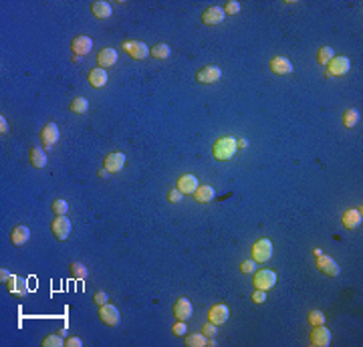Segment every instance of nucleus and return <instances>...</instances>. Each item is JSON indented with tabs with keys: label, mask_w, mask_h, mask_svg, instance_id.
<instances>
[{
	"label": "nucleus",
	"mask_w": 363,
	"mask_h": 347,
	"mask_svg": "<svg viewBox=\"0 0 363 347\" xmlns=\"http://www.w3.org/2000/svg\"><path fill=\"white\" fill-rule=\"evenodd\" d=\"M71 271H73V275L77 277V278H87V267L85 264H81V262H73L71 264Z\"/></svg>",
	"instance_id": "34"
},
{
	"label": "nucleus",
	"mask_w": 363,
	"mask_h": 347,
	"mask_svg": "<svg viewBox=\"0 0 363 347\" xmlns=\"http://www.w3.org/2000/svg\"><path fill=\"white\" fill-rule=\"evenodd\" d=\"M198 178L194 176V174H182L180 178H178V190L182 192V194H194L196 190H198Z\"/></svg>",
	"instance_id": "15"
},
{
	"label": "nucleus",
	"mask_w": 363,
	"mask_h": 347,
	"mask_svg": "<svg viewBox=\"0 0 363 347\" xmlns=\"http://www.w3.org/2000/svg\"><path fill=\"white\" fill-rule=\"evenodd\" d=\"M107 299H109V297H107V293H103V291H97V293H95V297H93L95 305H99V307L105 305V303H107Z\"/></svg>",
	"instance_id": "38"
},
{
	"label": "nucleus",
	"mask_w": 363,
	"mask_h": 347,
	"mask_svg": "<svg viewBox=\"0 0 363 347\" xmlns=\"http://www.w3.org/2000/svg\"><path fill=\"white\" fill-rule=\"evenodd\" d=\"M224 19H226V12H224V8H220V6H208V8L202 12V23L208 24V26L220 24Z\"/></svg>",
	"instance_id": "11"
},
{
	"label": "nucleus",
	"mask_w": 363,
	"mask_h": 347,
	"mask_svg": "<svg viewBox=\"0 0 363 347\" xmlns=\"http://www.w3.org/2000/svg\"><path fill=\"white\" fill-rule=\"evenodd\" d=\"M150 55L154 57V59H168L170 55H172V48H170V45L168 43H158V45H154L152 48H150Z\"/></svg>",
	"instance_id": "26"
},
{
	"label": "nucleus",
	"mask_w": 363,
	"mask_h": 347,
	"mask_svg": "<svg viewBox=\"0 0 363 347\" xmlns=\"http://www.w3.org/2000/svg\"><path fill=\"white\" fill-rule=\"evenodd\" d=\"M186 345H188V347H204V345H208V337H206L204 333L188 335V337H186Z\"/></svg>",
	"instance_id": "29"
},
{
	"label": "nucleus",
	"mask_w": 363,
	"mask_h": 347,
	"mask_svg": "<svg viewBox=\"0 0 363 347\" xmlns=\"http://www.w3.org/2000/svg\"><path fill=\"white\" fill-rule=\"evenodd\" d=\"M14 295H21V297L28 295V289H26V280H24V278H19V285H16V291H14Z\"/></svg>",
	"instance_id": "40"
},
{
	"label": "nucleus",
	"mask_w": 363,
	"mask_h": 347,
	"mask_svg": "<svg viewBox=\"0 0 363 347\" xmlns=\"http://www.w3.org/2000/svg\"><path fill=\"white\" fill-rule=\"evenodd\" d=\"M236 150H238L236 139L230 138V136H226V138H220V139L214 141V145H212V156H214V160H218V162H228L230 158H234Z\"/></svg>",
	"instance_id": "1"
},
{
	"label": "nucleus",
	"mask_w": 363,
	"mask_h": 347,
	"mask_svg": "<svg viewBox=\"0 0 363 347\" xmlns=\"http://www.w3.org/2000/svg\"><path fill=\"white\" fill-rule=\"evenodd\" d=\"M30 238V228L24 226V224H19V226H14L12 230V234H10V240L14 246H24Z\"/></svg>",
	"instance_id": "20"
},
{
	"label": "nucleus",
	"mask_w": 363,
	"mask_h": 347,
	"mask_svg": "<svg viewBox=\"0 0 363 347\" xmlns=\"http://www.w3.org/2000/svg\"><path fill=\"white\" fill-rule=\"evenodd\" d=\"M333 57H335V51H333L331 46H321L319 53H317V61L321 65H329V61H331Z\"/></svg>",
	"instance_id": "30"
},
{
	"label": "nucleus",
	"mask_w": 363,
	"mask_h": 347,
	"mask_svg": "<svg viewBox=\"0 0 363 347\" xmlns=\"http://www.w3.org/2000/svg\"><path fill=\"white\" fill-rule=\"evenodd\" d=\"M317 269L327 275V277H339L341 275V267L331 258V256H325V254H319L317 256Z\"/></svg>",
	"instance_id": "7"
},
{
	"label": "nucleus",
	"mask_w": 363,
	"mask_h": 347,
	"mask_svg": "<svg viewBox=\"0 0 363 347\" xmlns=\"http://www.w3.org/2000/svg\"><path fill=\"white\" fill-rule=\"evenodd\" d=\"M8 277H10V273H8L6 269H0V280H2V283H6Z\"/></svg>",
	"instance_id": "46"
},
{
	"label": "nucleus",
	"mask_w": 363,
	"mask_h": 347,
	"mask_svg": "<svg viewBox=\"0 0 363 347\" xmlns=\"http://www.w3.org/2000/svg\"><path fill=\"white\" fill-rule=\"evenodd\" d=\"M230 319V309L226 307V305H214L210 311H208V321L210 323H214V325H224L226 321Z\"/></svg>",
	"instance_id": "12"
},
{
	"label": "nucleus",
	"mask_w": 363,
	"mask_h": 347,
	"mask_svg": "<svg viewBox=\"0 0 363 347\" xmlns=\"http://www.w3.org/2000/svg\"><path fill=\"white\" fill-rule=\"evenodd\" d=\"M91 10H93V14H95V19H101V21L109 19L111 12H113V10H111V4L105 2V0H97V2H93Z\"/></svg>",
	"instance_id": "23"
},
{
	"label": "nucleus",
	"mask_w": 363,
	"mask_h": 347,
	"mask_svg": "<svg viewBox=\"0 0 363 347\" xmlns=\"http://www.w3.org/2000/svg\"><path fill=\"white\" fill-rule=\"evenodd\" d=\"M0 134H8V121L4 119V115H2V117H0Z\"/></svg>",
	"instance_id": "45"
},
{
	"label": "nucleus",
	"mask_w": 363,
	"mask_h": 347,
	"mask_svg": "<svg viewBox=\"0 0 363 347\" xmlns=\"http://www.w3.org/2000/svg\"><path fill=\"white\" fill-rule=\"evenodd\" d=\"M182 196H184V194H182V192L176 188V190H170V194H168V200H170L172 204H178V202H182Z\"/></svg>",
	"instance_id": "41"
},
{
	"label": "nucleus",
	"mask_w": 363,
	"mask_h": 347,
	"mask_svg": "<svg viewBox=\"0 0 363 347\" xmlns=\"http://www.w3.org/2000/svg\"><path fill=\"white\" fill-rule=\"evenodd\" d=\"M236 143H238V147H249V139H236Z\"/></svg>",
	"instance_id": "47"
},
{
	"label": "nucleus",
	"mask_w": 363,
	"mask_h": 347,
	"mask_svg": "<svg viewBox=\"0 0 363 347\" xmlns=\"http://www.w3.org/2000/svg\"><path fill=\"white\" fill-rule=\"evenodd\" d=\"M123 51L129 57L137 59V61H143V59L150 57V46H147L145 43H141V41H125L123 43Z\"/></svg>",
	"instance_id": "5"
},
{
	"label": "nucleus",
	"mask_w": 363,
	"mask_h": 347,
	"mask_svg": "<svg viewBox=\"0 0 363 347\" xmlns=\"http://www.w3.org/2000/svg\"><path fill=\"white\" fill-rule=\"evenodd\" d=\"M53 212L57 214V216H67V212H69V202H65V200H55V202H53Z\"/></svg>",
	"instance_id": "32"
},
{
	"label": "nucleus",
	"mask_w": 363,
	"mask_h": 347,
	"mask_svg": "<svg viewBox=\"0 0 363 347\" xmlns=\"http://www.w3.org/2000/svg\"><path fill=\"white\" fill-rule=\"evenodd\" d=\"M107 176H109L107 170H99V178H107Z\"/></svg>",
	"instance_id": "48"
},
{
	"label": "nucleus",
	"mask_w": 363,
	"mask_h": 347,
	"mask_svg": "<svg viewBox=\"0 0 363 347\" xmlns=\"http://www.w3.org/2000/svg\"><path fill=\"white\" fill-rule=\"evenodd\" d=\"M271 71L276 75H291L293 73V63L287 57H274L271 61Z\"/></svg>",
	"instance_id": "19"
},
{
	"label": "nucleus",
	"mask_w": 363,
	"mask_h": 347,
	"mask_svg": "<svg viewBox=\"0 0 363 347\" xmlns=\"http://www.w3.org/2000/svg\"><path fill=\"white\" fill-rule=\"evenodd\" d=\"M224 12L226 14H238L240 12V2H236V0H228L226 6H224Z\"/></svg>",
	"instance_id": "35"
},
{
	"label": "nucleus",
	"mask_w": 363,
	"mask_h": 347,
	"mask_svg": "<svg viewBox=\"0 0 363 347\" xmlns=\"http://www.w3.org/2000/svg\"><path fill=\"white\" fill-rule=\"evenodd\" d=\"M309 323L313 327H317V325H325V315H323V311L315 309V311H311L309 313Z\"/></svg>",
	"instance_id": "31"
},
{
	"label": "nucleus",
	"mask_w": 363,
	"mask_h": 347,
	"mask_svg": "<svg viewBox=\"0 0 363 347\" xmlns=\"http://www.w3.org/2000/svg\"><path fill=\"white\" fill-rule=\"evenodd\" d=\"M45 347H63L65 341H63V335H46L45 341H43Z\"/></svg>",
	"instance_id": "33"
},
{
	"label": "nucleus",
	"mask_w": 363,
	"mask_h": 347,
	"mask_svg": "<svg viewBox=\"0 0 363 347\" xmlns=\"http://www.w3.org/2000/svg\"><path fill=\"white\" fill-rule=\"evenodd\" d=\"M274 285H276V273H274V271H269V269L256 271V275H254V287H256V289H260V291H271Z\"/></svg>",
	"instance_id": "6"
},
{
	"label": "nucleus",
	"mask_w": 363,
	"mask_h": 347,
	"mask_svg": "<svg viewBox=\"0 0 363 347\" xmlns=\"http://www.w3.org/2000/svg\"><path fill=\"white\" fill-rule=\"evenodd\" d=\"M194 198H196V202L208 204L214 200V188L212 186H198V190L194 192Z\"/></svg>",
	"instance_id": "24"
},
{
	"label": "nucleus",
	"mask_w": 363,
	"mask_h": 347,
	"mask_svg": "<svg viewBox=\"0 0 363 347\" xmlns=\"http://www.w3.org/2000/svg\"><path fill=\"white\" fill-rule=\"evenodd\" d=\"M359 119H361V113L357 109H353V107L343 113V125L345 127H355L359 123Z\"/></svg>",
	"instance_id": "27"
},
{
	"label": "nucleus",
	"mask_w": 363,
	"mask_h": 347,
	"mask_svg": "<svg viewBox=\"0 0 363 347\" xmlns=\"http://www.w3.org/2000/svg\"><path fill=\"white\" fill-rule=\"evenodd\" d=\"M349 69H351V61L347 57H333L331 61H329V65H327L329 75H333V77H341V75L347 73Z\"/></svg>",
	"instance_id": "8"
},
{
	"label": "nucleus",
	"mask_w": 363,
	"mask_h": 347,
	"mask_svg": "<svg viewBox=\"0 0 363 347\" xmlns=\"http://www.w3.org/2000/svg\"><path fill=\"white\" fill-rule=\"evenodd\" d=\"M220 77H222V71H220V67H214V65H208V67H204V69H200L198 71V75H196V81L198 83H216V81H220Z\"/></svg>",
	"instance_id": "10"
},
{
	"label": "nucleus",
	"mask_w": 363,
	"mask_h": 347,
	"mask_svg": "<svg viewBox=\"0 0 363 347\" xmlns=\"http://www.w3.org/2000/svg\"><path fill=\"white\" fill-rule=\"evenodd\" d=\"M123 166H125V156H123L121 152L109 154V156L105 158V170H107V172H111V174H117V172H121V170H123Z\"/></svg>",
	"instance_id": "17"
},
{
	"label": "nucleus",
	"mask_w": 363,
	"mask_h": 347,
	"mask_svg": "<svg viewBox=\"0 0 363 347\" xmlns=\"http://www.w3.org/2000/svg\"><path fill=\"white\" fill-rule=\"evenodd\" d=\"M202 333H204L206 337H214V335H216V325L208 321V323L204 325V329H202Z\"/></svg>",
	"instance_id": "43"
},
{
	"label": "nucleus",
	"mask_w": 363,
	"mask_h": 347,
	"mask_svg": "<svg viewBox=\"0 0 363 347\" xmlns=\"http://www.w3.org/2000/svg\"><path fill=\"white\" fill-rule=\"evenodd\" d=\"M361 220H363V216H361V208H349L347 212L343 214V226H345V228H349V230L357 228V226L361 224Z\"/></svg>",
	"instance_id": "21"
},
{
	"label": "nucleus",
	"mask_w": 363,
	"mask_h": 347,
	"mask_svg": "<svg viewBox=\"0 0 363 347\" xmlns=\"http://www.w3.org/2000/svg\"><path fill=\"white\" fill-rule=\"evenodd\" d=\"M107 81H109V75H107V71L101 69V67H97V69H93V71L89 73V83H91V87H95V89L105 87Z\"/></svg>",
	"instance_id": "22"
},
{
	"label": "nucleus",
	"mask_w": 363,
	"mask_h": 347,
	"mask_svg": "<svg viewBox=\"0 0 363 347\" xmlns=\"http://www.w3.org/2000/svg\"><path fill=\"white\" fill-rule=\"evenodd\" d=\"M97 63H99V67H101V69L113 67V65L117 63V51H115V48H111V46L101 48V53L97 55Z\"/></svg>",
	"instance_id": "18"
},
{
	"label": "nucleus",
	"mask_w": 363,
	"mask_h": 347,
	"mask_svg": "<svg viewBox=\"0 0 363 347\" xmlns=\"http://www.w3.org/2000/svg\"><path fill=\"white\" fill-rule=\"evenodd\" d=\"M73 113H87L89 111V101H87V99L85 97H75L73 99V101H71V107H69Z\"/></svg>",
	"instance_id": "28"
},
{
	"label": "nucleus",
	"mask_w": 363,
	"mask_h": 347,
	"mask_svg": "<svg viewBox=\"0 0 363 347\" xmlns=\"http://www.w3.org/2000/svg\"><path fill=\"white\" fill-rule=\"evenodd\" d=\"M256 269V260H244L242 264H240V271L244 273V275H249V273H252Z\"/></svg>",
	"instance_id": "36"
},
{
	"label": "nucleus",
	"mask_w": 363,
	"mask_h": 347,
	"mask_svg": "<svg viewBox=\"0 0 363 347\" xmlns=\"http://www.w3.org/2000/svg\"><path fill=\"white\" fill-rule=\"evenodd\" d=\"M172 331H174V335H176V337H182V335H186V331H188V329H186V323H184V321H178V323L174 325V329H172Z\"/></svg>",
	"instance_id": "37"
},
{
	"label": "nucleus",
	"mask_w": 363,
	"mask_h": 347,
	"mask_svg": "<svg viewBox=\"0 0 363 347\" xmlns=\"http://www.w3.org/2000/svg\"><path fill=\"white\" fill-rule=\"evenodd\" d=\"M16 285H19V277H16V275H10L8 277V280H6V289L14 295V291H16Z\"/></svg>",
	"instance_id": "42"
},
{
	"label": "nucleus",
	"mask_w": 363,
	"mask_h": 347,
	"mask_svg": "<svg viewBox=\"0 0 363 347\" xmlns=\"http://www.w3.org/2000/svg\"><path fill=\"white\" fill-rule=\"evenodd\" d=\"M30 163H32V168H45L46 166V154L45 150H41V147H32L30 150Z\"/></svg>",
	"instance_id": "25"
},
{
	"label": "nucleus",
	"mask_w": 363,
	"mask_h": 347,
	"mask_svg": "<svg viewBox=\"0 0 363 347\" xmlns=\"http://www.w3.org/2000/svg\"><path fill=\"white\" fill-rule=\"evenodd\" d=\"M311 343L315 347H327L331 343V331H329L325 325H317L311 333Z\"/></svg>",
	"instance_id": "13"
},
{
	"label": "nucleus",
	"mask_w": 363,
	"mask_h": 347,
	"mask_svg": "<svg viewBox=\"0 0 363 347\" xmlns=\"http://www.w3.org/2000/svg\"><path fill=\"white\" fill-rule=\"evenodd\" d=\"M272 258V242L269 238H258L252 244V260L256 262H269Z\"/></svg>",
	"instance_id": "2"
},
{
	"label": "nucleus",
	"mask_w": 363,
	"mask_h": 347,
	"mask_svg": "<svg viewBox=\"0 0 363 347\" xmlns=\"http://www.w3.org/2000/svg\"><path fill=\"white\" fill-rule=\"evenodd\" d=\"M71 51L75 57H85L93 51V39L91 37H85V35H81L77 39H73L71 43Z\"/></svg>",
	"instance_id": "9"
},
{
	"label": "nucleus",
	"mask_w": 363,
	"mask_h": 347,
	"mask_svg": "<svg viewBox=\"0 0 363 347\" xmlns=\"http://www.w3.org/2000/svg\"><path fill=\"white\" fill-rule=\"evenodd\" d=\"M51 230H53V236L57 238V240H67L69 236H71V230H73V224H71V220L67 218V216H57L55 220H53V224H51Z\"/></svg>",
	"instance_id": "4"
},
{
	"label": "nucleus",
	"mask_w": 363,
	"mask_h": 347,
	"mask_svg": "<svg viewBox=\"0 0 363 347\" xmlns=\"http://www.w3.org/2000/svg\"><path fill=\"white\" fill-rule=\"evenodd\" d=\"M192 313H194L192 303L186 299V297H182V299L176 301V305H174V315H176L178 321H186V319H190V317H192Z\"/></svg>",
	"instance_id": "16"
},
{
	"label": "nucleus",
	"mask_w": 363,
	"mask_h": 347,
	"mask_svg": "<svg viewBox=\"0 0 363 347\" xmlns=\"http://www.w3.org/2000/svg\"><path fill=\"white\" fill-rule=\"evenodd\" d=\"M99 319H101V323H105L109 327H117L121 323V313L115 305L105 303V305L99 307Z\"/></svg>",
	"instance_id": "3"
},
{
	"label": "nucleus",
	"mask_w": 363,
	"mask_h": 347,
	"mask_svg": "<svg viewBox=\"0 0 363 347\" xmlns=\"http://www.w3.org/2000/svg\"><path fill=\"white\" fill-rule=\"evenodd\" d=\"M41 139H43V145L46 147H53L57 141H59V127H57V123H46L45 127H43V131H41Z\"/></svg>",
	"instance_id": "14"
},
{
	"label": "nucleus",
	"mask_w": 363,
	"mask_h": 347,
	"mask_svg": "<svg viewBox=\"0 0 363 347\" xmlns=\"http://www.w3.org/2000/svg\"><path fill=\"white\" fill-rule=\"evenodd\" d=\"M252 301L254 303H258V305H262L267 301V291H260V289H256L254 291V295H252Z\"/></svg>",
	"instance_id": "39"
},
{
	"label": "nucleus",
	"mask_w": 363,
	"mask_h": 347,
	"mask_svg": "<svg viewBox=\"0 0 363 347\" xmlns=\"http://www.w3.org/2000/svg\"><path fill=\"white\" fill-rule=\"evenodd\" d=\"M65 345L67 347H83V341H81L79 337H69L67 341H65Z\"/></svg>",
	"instance_id": "44"
}]
</instances>
